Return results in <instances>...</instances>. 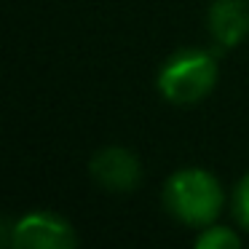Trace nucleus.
Wrapping results in <instances>:
<instances>
[{"label":"nucleus","mask_w":249,"mask_h":249,"mask_svg":"<svg viewBox=\"0 0 249 249\" xmlns=\"http://www.w3.org/2000/svg\"><path fill=\"white\" fill-rule=\"evenodd\" d=\"M220 65L206 49L174 51L158 70V91L172 105H196L217 86Z\"/></svg>","instance_id":"obj_2"},{"label":"nucleus","mask_w":249,"mask_h":249,"mask_svg":"<svg viewBox=\"0 0 249 249\" xmlns=\"http://www.w3.org/2000/svg\"><path fill=\"white\" fill-rule=\"evenodd\" d=\"M3 244L14 249H72L78 247V233L70 220L43 209L3 222Z\"/></svg>","instance_id":"obj_3"},{"label":"nucleus","mask_w":249,"mask_h":249,"mask_svg":"<svg viewBox=\"0 0 249 249\" xmlns=\"http://www.w3.org/2000/svg\"><path fill=\"white\" fill-rule=\"evenodd\" d=\"M206 27L222 49L238 46L249 35V0H212Z\"/></svg>","instance_id":"obj_5"},{"label":"nucleus","mask_w":249,"mask_h":249,"mask_svg":"<svg viewBox=\"0 0 249 249\" xmlns=\"http://www.w3.org/2000/svg\"><path fill=\"white\" fill-rule=\"evenodd\" d=\"M196 247L198 249H238L241 247V236L236 231L225 225H206L201 231V236L196 238Z\"/></svg>","instance_id":"obj_6"},{"label":"nucleus","mask_w":249,"mask_h":249,"mask_svg":"<svg viewBox=\"0 0 249 249\" xmlns=\"http://www.w3.org/2000/svg\"><path fill=\"white\" fill-rule=\"evenodd\" d=\"M222 188L206 169H179L163 185V206L190 228H206L222 212Z\"/></svg>","instance_id":"obj_1"},{"label":"nucleus","mask_w":249,"mask_h":249,"mask_svg":"<svg viewBox=\"0 0 249 249\" xmlns=\"http://www.w3.org/2000/svg\"><path fill=\"white\" fill-rule=\"evenodd\" d=\"M91 179L110 193H129L142 179V163L131 150L121 145L102 147L89 163Z\"/></svg>","instance_id":"obj_4"},{"label":"nucleus","mask_w":249,"mask_h":249,"mask_svg":"<svg viewBox=\"0 0 249 249\" xmlns=\"http://www.w3.org/2000/svg\"><path fill=\"white\" fill-rule=\"evenodd\" d=\"M233 214H236L238 225L249 233V174H244V179L236 188V196H233Z\"/></svg>","instance_id":"obj_7"}]
</instances>
